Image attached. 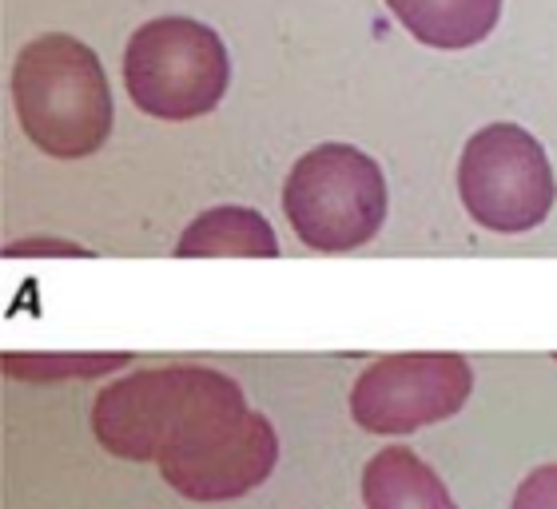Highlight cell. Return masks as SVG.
Listing matches in <instances>:
<instances>
[{
    "mask_svg": "<svg viewBox=\"0 0 557 509\" xmlns=\"http://www.w3.org/2000/svg\"><path fill=\"white\" fill-rule=\"evenodd\" d=\"M12 104L24 136L52 160L96 156L112 136V88L92 48L69 33L36 36L12 64Z\"/></svg>",
    "mask_w": 557,
    "mask_h": 509,
    "instance_id": "obj_1",
    "label": "cell"
},
{
    "mask_svg": "<svg viewBox=\"0 0 557 509\" xmlns=\"http://www.w3.org/2000/svg\"><path fill=\"white\" fill-rule=\"evenodd\" d=\"M124 84L139 112L184 124L215 112L227 96L232 57L208 24L191 16H156L139 24L124 48Z\"/></svg>",
    "mask_w": 557,
    "mask_h": 509,
    "instance_id": "obj_2",
    "label": "cell"
},
{
    "mask_svg": "<svg viewBox=\"0 0 557 509\" xmlns=\"http://www.w3.org/2000/svg\"><path fill=\"white\" fill-rule=\"evenodd\" d=\"M278 462V438L244 390L208 406L156 458L160 477L187 501H232L263 486Z\"/></svg>",
    "mask_w": 557,
    "mask_h": 509,
    "instance_id": "obj_3",
    "label": "cell"
},
{
    "mask_svg": "<svg viewBox=\"0 0 557 509\" xmlns=\"http://www.w3.org/2000/svg\"><path fill=\"white\" fill-rule=\"evenodd\" d=\"M283 211L311 251H355L386 220L383 167L350 144H319L290 167Z\"/></svg>",
    "mask_w": 557,
    "mask_h": 509,
    "instance_id": "obj_4",
    "label": "cell"
},
{
    "mask_svg": "<svg viewBox=\"0 0 557 509\" xmlns=\"http://www.w3.org/2000/svg\"><path fill=\"white\" fill-rule=\"evenodd\" d=\"M235 390L239 382L211 367H148L96 394L92 434L124 462H156L191 418Z\"/></svg>",
    "mask_w": 557,
    "mask_h": 509,
    "instance_id": "obj_5",
    "label": "cell"
},
{
    "mask_svg": "<svg viewBox=\"0 0 557 509\" xmlns=\"http://www.w3.org/2000/svg\"><path fill=\"white\" fill-rule=\"evenodd\" d=\"M458 196L466 215L486 232H534L557 199L546 148L518 124L478 127L458 160Z\"/></svg>",
    "mask_w": 557,
    "mask_h": 509,
    "instance_id": "obj_6",
    "label": "cell"
},
{
    "mask_svg": "<svg viewBox=\"0 0 557 509\" xmlns=\"http://www.w3.org/2000/svg\"><path fill=\"white\" fill-rule=\"evenodd\" d=\"M474 390V371L450 350H407L371 362L350 390V418L367 434H414L446 422Z\"/></svg>",
    "mask_w": 557,
    "mask_h": 509,
    "instance_id": "obj_7",
    "label": "cell"
},
{
    "mask_svg": "<svg viewBox=\"0 0 557 509\" xmlns=\"http://www.w3.org/2000/svg\"><path fill=\"white\" fill-rule=\"evenodd\" d=\"M414 40L442 52L482 45L502 16V0H386Z\"/></svg>",
    "mask_w": 557,
    "mask_h": 509,
    "instance_id": "obj_8",
    "label": "cell"
},
{
    "mask_svg": "<svg viewBox=\"0 0 557 509\" xmlns=\"http://www.w3.org/2000/svg\"><path fill=\"white\" fill-rule=\"evenodd\" d=\"M367 509H458L446 482L407 446H386L362 470Z\"/></svg>",
    "mask_w": 557,
    "mask_h": 509,
    "instance_id": "obj_9",
    "label": "cell"
},
{
    "mask_svg": "<svg viewBox=\"0 0 557 509\" xmlns=\"http://www.w3.org/2000/svg\"><path fill=\"white\" fill-rule=\"evenodd\" d=\"M180 259H275L278 239L256 208H211L187 223L175 244Z\"/></svg>",
    "mask_w": 557,
    "mask_h": 509,
    "instance_id": "obj_10",
    "label": "cell"
},
{
    "mask_svg": "<svg viewBox=\"0 0 557 509\" xmlns=\"http://www.w3.org/2000/svg\"><path fill=\"white\" fill-rule=\"evenodd\" d=\"M4 374L28 382H57V378H100L128 362V355H24L4 350Z\"/></svg>",
    "mask_w": 557,
    "mask_h": 509,
    "instance_id": "obj_11",
    "label": "cell"
},
{
    "mask_svg": "<svg viewBox=\"0 0 557 509\" xmlns=\"http://www.w3.org/2000/svg\"><path fill=\"white\" fill-rule=\"evenodd\" d=\"M510 509H557V462H546L522 477Z\"/></svg>",
    "mask_w": 557,
    "mask_h": 509,
    "instance_id": "obj_12",
    "label": "cell"
}]
</instances>
